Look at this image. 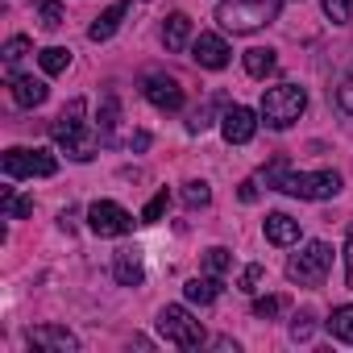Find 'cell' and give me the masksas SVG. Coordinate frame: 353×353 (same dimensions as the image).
I'll return each mask as SVG.
<instances>
[{"instance_id":"e575fe53","label":"cell","mask_w":353,"mask_h":353,"mask_svg":"<svg viewBox=\"0 0 353 353\" xmlns=\"http://www.w3.org/2000/svg\"><path fill=\"white\" fill-rule=\"evenodd\" d=\"M336 104H341V108H345V112L353 117V79H349V83H345V88L336 92Z\"/></svg>"},{"instance_id":"6da1fadb","label":"cell","mask_w":353,"mask_h":353,"mask_svg":"<svg viewBox=\"0 0 353 353\" xmlns=\"http://www.w3.org/2000/svg\"><path fill=\"white\" fill-rule=\"evenodd\" d=\"M83 112H88V104H83V100H71V104L54 117V125H50L54 141H59L75 162H92V158H96V137L88 133Z\"/></svg>"},{"instance_id":"d6986e66","label":"cell","mask_w":353,"mask_h":353,"mask_svg":"<svg viewBox=\"0 0 353 353\" xmlns=\"http://www.w3.org/2000/svg\"><path fill=\"white\" fill-rule=\"evenodd\" d=\"M328 332H332L336 341L353 345V303H341V307H332V316H328Z\"/></svg>"},{"instance_id":"7402d4cb","label":"cell","mask_w":353,"mask_h":353,"mask_svg":"<svg viewBox=\"0 0 353 353\" xmlns=\"http://www.w3.org/2000/svg\"><path fill=\"white\" fill-rule=\"evenodd\" d=\"M0 204H5V212H9L13 221H21V216H30V212H34V200L17 196L13 188H5V192H0Z\"/></svg>"},{"instance_id":"30bf717a","label":"cell","mask_w":353,"mask_h":353,"mask_svg":"<svg viewBox=\"0 0 353 353\" xmlns=\"http://www.w3.org/2000/svg\"><path fill=\"white\" fill-rule=\"evenodd\" d=\"M221 133H225L229 145H245V141H254V133H258V117H254V108H245V104L225 108V117H221Z\"/></svg>"},{"instance_id":"484cf974","label":"cell","mask_w":353,"mask_h":353,"mask_svg":"<svg viewBox=\"0 0 353 353\" xmlns=\"http://www.w3.org/2000/svg\"><path fill=\"white\" fill-rule=\"evenodd\" d=\"M166 204H170V196H166V188H162V192H158V196L145 204V212H141V225H158V221H162V212H166Z\"/></svg>"},{"instance_id":"f1b7e54d","label":"cell","mask_w":353,"mask_h":353,"mask_svg":"<svg viewBox=\"0 0 353 353\" xmlns=\"http://www.w3.org/2000/svg\"><path fill=\"white\" fill-rule=\"evenodd\" d=\"M279 312H283V299H279V295H266V299H254V316H258V320H274Z\"/></svg>"},{"instance_id":"d6a6232c","label":"cell","mask_w":353,"mask_h":353,"mask_svg":"<svg viewBox=\"0 0 353 353\" xmlns=\"http://www.w3.org/2000/svg\"><path fill=\"white\" fill-rule=\"evenodd\" d=\"M258 283H262V266L254 262V266H245V274H241V291H258Z\"/></svg>"},{"instance_id":"2e32d148","label":"cell","mask_w":353,"mask_h":353,"mask_svg":"<svg viewBox=\"0 0 353 353\" xmlns=\"http://www.w3.org/2000/svg\"><path fill=\"white\" fill-rule=\"evenodd\" d=\"M266 241L270 245H295L299 241V221H291L287 212H270L266 216Z\"/></svg>"},{"instance_id":"4fadbf2b","label":"cell","mask_w":353,"mask_h":353,"mask_svg":"<svg viewBox=\"0 0 353 353\" xmlns=\"http://www.w3.org/2000/svg\"><path fill=\"white\" fill-rule=\"evenodd\" d=\"M112 274H117L121 287H141V279H145L141 250H117V258H112Z\"/></svg>"},{"instance_id":"ffe728a7","label":"cell","mask_w":353,"mask_h":353,"mask_svg":"<svg viewBox=\"0 0 353 353\" xmlns=\"http://www.w3.org/2000/svg\"><path fill=\"white\" fill-rule=\"evenodd\" d=\"M274 50H266V46H254V50H245V71L254 75V79H266L270 71H274Z\"/></svg>"},{"instance_id":"277c9868","label":"cell","mask_w":353,"mask_h":353,"mask_svg":"<svg viewBox=\"0 0 353 353\" xmlns=\"http://www.w3.org/2000/svg\"><path fill=\"white\" fill-rule=\"evenodd\" d=\"M158 332L174 345V349H200L204 345V324L183 307V303H166L158 312Z\"/></svg>"},{"instance_id":"52a82bcc","label":"cell","mask_w":353,"mask_h":353,"mask_svg":"<svg viewBox=\"0 0 353 353\" xmlns=\"http://www.w3.org/2000/svg\"><path fill=\"white\" fill-rule=\"evenodd\" d=\"M59 170V158L50 154V150H21V145H13V150H5V174L9 179H50V174Z\"/></svg>"},{"instance_id":"5bb4252c","label":"cell","mask_w":353,"mask_h":353,"mask_svg":"<svg viewBox=\"0 0 353 353\" xmlns=\"http://www.w3.org/2000/svg\"><path fill=\"white\" fill-rule=\"evenodd\" d=\"M46 96H50V88H46L42 79H34V75H13V100H17L21 108H38V104H46Z\"/></svg>"},{"instance_id":"3957f363","label":"cell","mask_w":353,"mask_h":353,"mask_svg":"<svg viewBox=\"0 0 353 353\" xmlns=\"http://www.w3.org/2000/svg\"><path fill=\"white\" fill-rule=\"evenodd\" d=\"M303 108H307V92L295 83H279L262 96V121L270 129H291L303 117Z\"/></svg>"},{"instance_id":"ac0fdd59","label":"cell","mask_w":353,"mask_h":353,"mask_svg":"<svg viewBox=\"0 0 353 353\" xmlns=\"http://www.w3.org/2000/svg\"><path fill=\"white\" fill-rule=\"evenodd\" d=\"M183 295H188V303H216L221 299V279L216 274L212 279H188Z\"/></svg>"},{"instance_id":"8992f818","label":"cell","mask_w":353,"mask_h":353,"mask_svg":"<svg viewBox=\"0 0 353 353\" xmlns=\"http://www.w3.org/2000/svg\"><path fill=\"white\" fill-rule=\"evenodd\" d=\"M279 192L287 196H299V200H332L341 192V174L336 170H312V174H299V170H287Z\"/></svg>"},{"instance_id":"ba28073f","label":"cell","mask_w":353,"mask_h":353,"mask_svg":"<svg viewBox=\"0 0 353 353\" xmlns=\"http://www.w3.org/2000/svg\"><path fill=\"white\" fill-rule=\"evenodd\" d=\"M88 229H92L96 237H125V233L133 229V216H129L121 204H112V200H96V204L88 208Z\"/></svg>"},{"instance_id":"83f0119b","label":"cell","mask_w":353,"mask_h":353,"mask_svg":"<svg viewBox=\"0 0 353 353\" xmlns=\"http://www.w3.org/2000/svg\"><path fill=\"white\" fill-rule=\"evenodd\" d=\"M229 262H233V258H229V250H225V245H212V250L204 254V266H208L212 274H225V270H229Z\"/></svg>"},{"instance_id":"d4e9b609","label":"cell","mask_w":353,"mask_h":353,"mask_svg":"<svg viewBox=\"0 0 353 353\" xmlns=\"http://www.w3.org/2000/svg\"><path fill=\"white\" fill-rule=\"evenodd\" d=\"M287 170H291V162H287V158H283V154H279V158H274V162H270V166H262V183H266V188H274V192H279V183H283V174H287Z\"/></svg>"},{"instance_id":"e0dca14e","label":"cell","mask_w":353,"mask_h":353,"mask_svg":"<svg viewBox=\"0 0 353 353\" xmlns=\"http://www.w3.org/2000/svg\"><path fill=\"white\" fill-rule=\"evenodd\" d=\"M188 38H192V17H188V13H170L166 26H162V42H166V50H183Z\"/></svg>"},{"instance_id":"cb8c5ba5","label":"cell","mask_w":353,"mask_h":353,"mask_svg":"<svg viewBox=\"0 0 353 353\" xmlns=\"http://www.w3.org/2000/svg\"><path fill=\"white\" fill-rule=\"evenodd\" d=\"M38 17H42V30H59L63 26V5L59 0H38Z\"/></svg>"},{"instance_id":"4dcf8cb0","label":"cell","mask_w":353,"mask_h":353,"mask_svg":"<svg viewBox=\"0 0 353 353\" xmlns=\"http://www.w3.org/2000/svg\"><path fill=\"white\" fill-rule=\"evenodd\" d=\"M26 50H30V38H9V46H5V63L26 59Z\"/></svg>"},{"instance_id":"f546056e","label":"cell","mask_w":353,"mask_h":353,"mask_svg":"<svg viewBox=\"0 0 353 353\" xmlns=\"http://www.w3.org/2000/svg\"><path fill=\"white\" fill-rule=\"evenodd\" d=\"M112 125H117V100L108 96V100H104V117H100V129H104L100 137H104V141L112 137Z\"/></svg>"},{"instance_id":"44dd1931","label":"cell","mask_w":353,"mask_h":353,"mask_svg":"<svg viewBox=\"0 0 353 353\" xmlns=\"http://www.w3.org/2000/svg\"><path fill=\"white\" fill-rule=\"evenodd\" d=\"M38 63H42L46 75H63V71L71 67V50H63V46H46V50L38 54Z\"/></svg>"},{"instance_id":"9c48e42d","label":"cell","mask_w":353,"mask_h":353,"mask_svg":"<svg viewBox=\"0 0 353 353\" xmlns=\"http://www.w3.org/2000/svg\"><path fill=\"white\" fill-rule=\"evenodd\" d=\"M141 96L154 108H162V112H179L183 108V88H179V79H170V75H145Z\"/></svg>"},{"instance_id":"7a4b0ae2","label":"cell","mask_w":353,"mask_h":353,"mask_svg":"<svg viewBox=\"0 0 353 353\" xmlns=\"http://www.w3.org/2000/svg\"><path fill=\"white\" fill-rule=\"evenodd\" d=\"M283 9V0H221L216 5V21L233 34H254L262 26H270Z\"/></svg>"},{"instance_id":"603a6c76","label":"cell","mask_w":353,"mask_h":353,"mask_svg":"<svg viewBox=\"0 0 353 353\" xmlns=\"http://www.w3.org/2000/svg\"><path fill=\"white\" fill-rule=\"evenodd\" d=\"M183 200H188V208H208L212 204V188L192 179V183H183Z\"/></svg>"},{"instance_id":"9a60e30c","label":"cell","mask_w":353,"mask_h":353,"mask_svg":"<svg viewBox=\"0 0 353 353\" xmlns=\"http://www.w3.org/2000/svg\"><path fill=\"white\" fill-rule=\"evenodd\" d=\"M125 13H129V5H125V0H121V5H112V9H104V13H100L92 26H88V38H92V42H108V38L121 30Z\"/></svg>"},{"instance_id":"8fae6325","label":"cell","mask_w":353,"mask_h":353,"mask_svg":"<svg viewBox=\"0 0 353 353\" xmlns=\"http://www.w3.org/2000/svg\"><path fill=\"white\" fill-rule=\"evenodd\" d=\"M229 46H225V38H216V34H200L196 42H192V59L200 63V67H208V71H221V67H229Z\"/></svg>"},{"instance_id":"4316f807","label":"cell","mask_w":353,"mask_h":353,"mask_svg":"<svg viewBox=\"0 0 353 353\" xmlns=\"http://www.w3.org/2000/svg\"><path fill=\"white\" fill-rule=\"evenodd\" d=\"M324 13H328L332 26H345L349 13H353V0H324Z\"/></svg>"},{"instance_id":"1f68e13d","label":"cell","mask_w":353,"mask_h":353,"mask_svg":"<svg viewBox=\"0 0 353 353\" xmlns=\"http://www.w3.org/2000/svg\"><path fill=\"white\" fill-rule=\"evenodd\" d=\"M291 336H295V341H307V336H312V312L295 316V324H291Z\"/></svg>"},{"instance_id":"836d02e7","label":"cell","mask_w":353,"mask_h":353,"mask_svg":"<svg viewBox=\"0 0 353 353\" xmlns=\"http://www.w3.org/2000/svg\"><path fill=\"white\" fill-rule=\"evenodd\" d=\"M345 279L353 287V225H349V237H345Z\"/></svg>"},{"instance_id":"7c38bea8","label":"cell","mask_w":353,"mask_h":353,"mask_svg":"<svg viewBox=\"0 0 353 353\" xmlns=\"http://www.w3.org/2000/svg\"><path fill=\"white\" fill-rule=\"evenodd\" d=\"M30 345H34V349H54V353H75V349H79V341H75L67 328H59V324L30 328Z\"/></svg>"},{"instance_id":"d590c367","label":"cell","mask_w":353,"mask_h":353,"mask_svg":"<svg viewBox=\"0 0 353 353\" xmlns=\"http://www.w3.org/2000/svg\"><path fill=\"white\" fill-rule=\"evenodd\" d=\"M237 196H241V200H245V204H254V200H258V183H250V179H245V183H241V192H237Z\"/></svg>"},{"instance_id":"5b68a950","label":"cell","mask_w":353,"mask_h":353,"mask_svg":"<svg viewBox=\"0 0 353 353\" xmlns=\"http://www.w3.org/2000/svg\"><path fill=\"white\" fill-rule=\"evenodd\" d=\"M332 270V250L324 241H307L291 262H287V279L299 283V287H320Z\"/></svg>"}]
</instances>
